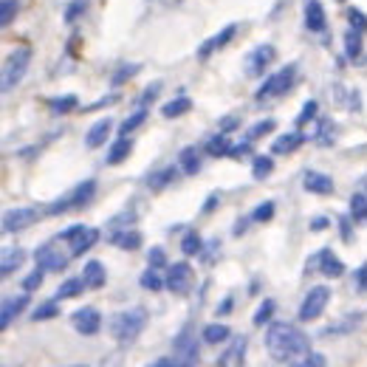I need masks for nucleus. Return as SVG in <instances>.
<instances>
[{
    "label": "nucleus",
    "mask_w": 367,
    "mask_h": 367,
    "mask_svg": "<svg viewBox=\"0 0 367 367\" xmlns=\"http://www.w3.org/2000/svg\"><path fill=\"white\" fill-rule=\"evenodd\" d=\"M266 348L274 361H294L297 356L308 353V336L288 322H274L266 333Z\"/></svg>",
    "instance_id": "obj_1"
},
{
    "label": "nucleus",
    "mask_w": 367,
    "mask_h": 367,
    "mask_svg": "<svg viewBox=\"0 0 367 367\" xmlns=\"http://www.w3.org/2000/svg\"><path fill=\"white\" fill-rule=\"evenodd\" d=\"M144 325H147V311L144 308H130V311H121L110 319V333H113L116 342L128 345L144 330Z\"/></svg>",
    "instance_id": "obj_2"
},
{
    "label": "nucleus",
    "mask_w": 367,
    "mask_h": 367,
    "mask_svg": "<svg viewBox=\"0 0 367 367\" xmlns=\"http://www.w3.org/2000/svg\"><path fill=\"white\" fill-rule=\"evenodd\" d=\"M294 77H297V66H294V63L286 66V68H280L277 74H271V77L257 88L255 99H257V102H266V99H274V97L288 94L291 85H294Z\"/></svg>",
    "instance_id": "obj_3"
},
{
    "label": "nucleus",
    "mask_w": 367,
    "mask_h": 367,
    "mask_svg": "<svg viewBox=\"0 0 367 367\" xmlns=\"http://www.w3.org/2000/svg\"><path fill=\"white\" fill-rule=\"evenodd\" d=\"M28 63H32V48H17L6 57V66H3V94H9L12 88L20 85V79L28 71Z\"/></svg>",
    "instance_id": "obj_4"
},
{
    "label": "nucleus",
    "mask_w": 367,
    "mask_h": 367,
    "mask_svg": "<svg viewBox=\"0 0 367 367\" xmlns=\"http://www.w3.org/2000/svg\"><path fill=\"white\" fill-rule=\"evenodd\" d=\"M328 302H330V288H325V286L311 288L308 294H305L302 305H299V319H302V322H314V319H319Z\"/></svg>",
    "instance_id": "obj_5"
},
{
    "label": "nucleus",
    "mask_w": 367,
    "mask_h": 367,
    "mask_svg": "<svg viewBox=\"0 0 367 367\" xmlns=\"http://www.w3.org/2000/svg\"><path fill=\"white\" fill-rule=\"evenodd\" d=\"M274 57H277V48L274 46H257L246 54V59H243V71H246V77H260L271 63H274Z\"/></svg>",
    "instance_id": "obj_6"
},
{
    "label": "nucleus",
    "mask_w": 367,
    "mask_h": 367,
    "mask_svg": "<svg viewBox=\"0 0 367 367\" xmlns=\"http://www.w3.org/2000/svg\"><path fill=\"white\" fill-rule=\"evenodd\" d=\"M172 353L178 359V364H198V342L190 330H181L172 342Z\"/></svg>",
    "instance_id": "obj_7"
},
{
    "label": "nucleus",
    "mask_w": 367,
    "mask_h": 367,
    "mask_svg": "<svg viewBox=\"0 0 367 367\" xmlns=\"http://www.w3.org/2000/svg\"><path fill=\"white\" fill-rule=\"evenodd\" d=\"M37 221V212L32 209V206H23V209H12V212H6L3 215V232H9V235H17V232H23V229H28Z\"/></svg>",
    "instance_id": "obj_8"
},
{
    "label": "nucleus",
    "mask_w": 367,
    "mask_h": 367,
    "mask_svg": "<svg viewBox=\"0 0 367 367\" xmlns=\"http://www.w3.org/2000/svg\"><path fill=\"white\" fill-rule=\"evenodd\" d=\"M34 260H37V266L46 268V271H63V268L68 266V255L59 252L54 243H46V246H40V249L34 252Z\"/></svg>",
    "instance_id": "obj_9"
},
{
    "label": "nucleus",
    "mask_w": 367,
    "mask_h": 367,
    "mask_svg": "<svg viewBox=\"0 0 367 367\" xmlns=\"http://www.w3.org/2000/svg\"><path fill=\"white\" fill-rule=\"evenodd\" d=\"M71 325H74L82 336H94V333H99V328H102V314H99L97 308H79V311H74Z\"/></svg>",
    "instance_id": "obj_10"
},
{
    "label": "nucleus",
    "mask_w": 367,
    "mask_h": 367,
    "mask_svg": "<svg viewBox=\"0 0 367 367\" xmlns=\"http://www.w3.org/2000/svg\"><path fill=\"white\" fill-rule=\"evenodd\" d=\"M167 288L170 291H175V294H184L190 288V283H192V268L187 266V263H172V266H167Z\"/></svg>",
    "instance_id": "obj_11"
},
{
    "label": "nucleus",
    "mask_w": 367,
    "mask_h": 367,
    "mask_svg": "<svg viewBox=\"0 0 367 367\" xmlns=\"http://www.w3.org/2000/svg\"><path fill=\"white\" fill-rule=\"evenodd\" d=\"M235 34H237V26H235V23H229V26L224 28V32L212 34V37H209V40H206V43L198 48V57H201V59H209V57L215 54V51H221L224 46H229V40H232Z\"/></svg>",
    "instance_id": "obj_12"
},
{
    "label": "nucleus",
    "mask_w": 367,
    "mask_h": 367,
    "mask_svg": "<svg viewBox=\"0 0 367 367\" xmlns=\"http://www.w3.org/2000/svg\"><path fill=\"white\" fill-rule=\"evenodd\" d=\"M28 308V291L26 294H17V297H6L3 299V308H0V328H9L14 317H20V311Z\"/></svg>",
    "instance_id": "obj_13"
},
{
    "label": "nucleus",
    "mask_w": 367,
    "mask_h": 367,
    "mask_svg": "<svg viewBox=\"0 0 367 367\" xmlns=\"http://www.w3.org/2000/svg\"><path fill=\"white\" fill-rule=\"evenodd\" d=\"M302 144H305V136L299 130H291V133H283V136H277L271 141V152L274 156H288V152H294Z\"/></svg>",
    "instance_id": "obj_14"
},
{
    "label": "nucleus",
    "mask_w": 367,
    "mask_h": 367,
    "mask_svg": "<svg viewBox=\"0 0 367 367\" xmlns=\"http://www.w3.org/2000/svg\"><path fill=\"white\" fill-rule=\"evenodd\" d=\"M97 240H99V229L85 226V229L71 240V255H74V257H82L85 252L94 249V243H97Z\"/></svg>",
    "instance_id": "obj_15"
},
{
    "label": "nucleus",
    "mask_w": 367,
    "mask_h": 367,
    "mask_svg": "<svg viewBox=\"0 0 367 367\" xmlns=\"http://www.w3.org/2000/svg\"><path fill=\"white\" fill-rule=\"evenodd\" d=\"M319 271L325 274V277H330V280H339L342 274H345V263L336 257L330 249H322L319 252Z\"/></svg>",
    "instance_id": "obj_16"
},
{
    "label": "nucleus",
    "mask_w": 367,
    "mask_h": 367,
    "mask_svg": "<svg viewBox=\"0 0 367 367\" xmlns=\"http://www.w3.org/2000/svg\"><path fill=\"white\" fill-rule=\"evenodd\" d=\"M305 26H308V32H325L328 20H325V9L319 0H308L305 3Z\"/></svg>",
    "instance_id": "obj_17"
},
{
    "label": "nucleus",
    "mask_w": 367,
    "mask_h": 367,
    "mask_svg": "<svg viewBox=\"0 0 367 367\" xmlns=\"http://www.w3.org/2000/svg\"><path fill=\"white\" fill-rule=\"evenodd\" d=\"M302 187L308 192H317V195H330L333 192V181H330V175H322V172H305Z\"/></svg>",
    "instance_id": "obj_18"
},
{
    "label": "nucleus",
    "mask_w": 367,
    "mask_h": 367,
    "mask_svg": "<svg viewBox=\"0 0 367 367\" xmlns=\"http://www.w3.org/2000/svg\"><path fill=\"white\" fill-rule=\"evenodd\" d=\"M130 150H133V141H130L128 136H119V139L110 144L105 161H108L110 167H116V164H121V161H125V159L130 156Z\"/></svg>",
    "instance_id": "obj_19"
},
{
    "label": "nucleus",
    "mask_w": 367,
    "mask_h": 367,
    "mask_svg": "<svg viewBox=\"0 0 367 367\" xmlns=\"http://www.w3.org/2000/svg\"><path fill=\"white\" fill-rule=\"evenodd\" d=\"M82 280L88 288H102L105 280H108V274H105V266L99 260H90L85 268H82Z\"/></svg>",
    "instance_id": "obj_20"
},
{
    "label": "nucleus",
    "mask_w": 367,
    "mask_h": 367,
    "mask_svg": "<svg viewBox=\"0 0 367 367\" xmlns=\"http://www.w3.org/2000/svg\"><path fill=\"white\" fill-rule=\"evenodd\" d=\"M243 353H246V336L235 339V342L224 350V356H218L215 364H221V367H226V364H243Z\"/></svg>",
    "instance_id": "obj_21"
},
{
    "label": "nucleus",
    "mask_w": 367,
    "mask_h": 367,
    "mask_svg": "<svg viewBox=\"0 0 367 367\" xmlns=\"http://www.w3.org/2000/svg\"><path fill=\"white\" fill-rule=\"evenodd\" d=\"M110 128H113V125H110V119H108V116H105V119H99L97 125L88 130L85 144H88V147H102V144L108 141V136H110Z\"/></svg>",
    "instance_id": "obj_22"
},
{
    "label": "nucleus",
    "mask_w": 367,
    "mask_h": 367,
    "mask_svg": "<svg viewBox=\"0 0 367 367\" xmlns=\"http://www.w3.org/2000/svg\"><path fill=\"white\" fill-rule=\"evenodd\" d=\"M110 243L116 249H125V252H136L139 246H141V235L139 232H128V229H121V232H116L113 237H110Z\"/></svg>",
    "instance_id": "obj_23"
},
{
    "label": "nucleus",
    "mask_w": 367,
    "mask_h": 367,
    "mask_svg": "<svg viewBox=\"0 0 367 367\" xmlns=\"http://www.w3.org/2000/svg\"><path fill=\"white\" fill-rule=\"evenodd\" d=\"M23 260H26V252H23V249H9V252H3V260H0V274H3V277H9L12 271H17V268L23 266Z\"/></svg>",
    "instance_id": "obj_24"
},
{
    "label": "nucleus",
    "mask_w": 367,
    "mask_h": 367,
    "mask_svg": "<svg viewBox=\"0 0 367 367\" xmlns=\"http://www.w3.org/2000/svg\"><path fill=\"white\" fill-rule=\"evenodd\" d=\"M229 150H232V144H229L226 133H218V136H212V139L206 141V156H212V159L229 156Z\"/></svg>",
    "instance_id": "obj_25"
},
{
    "label": "nucleus",
    "mask_w": 367,
    "mask_h": 367,
    "mask_svg": "<svg viewBox=\"0 0 367 367\" xmlns=\"http://www.w3.org/2000/svg\"><path fill=\"white\" fill-rule=\"evenodd\" d=\"M229 336H232V330H229L226 325H218V322H212V325H206V328H204V342H206V345L226 342Z\"/></svg>",
    "instance_id": "obj_26"
},
{
    "label": "nucleus",
    "mask_w": 367,
    "mask_h": 367,
    "mask_svg": "<svg viewBox=\"0 0 367 367\" xmlns=\"http://www.w3.org/2000/svg\"><path fill=\"white\" fill-rule=\"evenodd\" d=\"M85 288H88V286H85L82 277H71V280H66L63 286L57 288V299H74V297H79Z\"/></svg>",
    "instance_id": "obj_27"
},
{
    "label": "nucleus",
    "mask_w": 367,
    "mask_h": 367,
    "mask_svg": "<svg viewBox=\"0 0 367 367\" xmlns=\"http://www.w3.org/2000/svg\"><path fill=\"white\" fill-rule=\"evenodd\" d=\"M139 283H141V288L144 291H161L164 286H167V280L161 277V274H159V268H147L144 274H141V277H139Z\"/></svg>",
    "instance_id": "obj_28"
},
{
    "label": "nucleus",
    "mask_w": 367,
    "mask_h": 367,
    "mask_svg": "<svg viewBox=\"0 0 367 367\" xmlns=\"http://www.w3.org/2000/svg\"><path fill=\"white\" fill-rule=\"evenodd\" d=\"M190 108H192V102H190L187 97H178V99H172V102H167V105L161 108V116H164V119H178V116H184V113H190Z\"/></svg>",
    "instance_id": "obj_29"
},
{
    "label": "nucleus",
    "mask_w": 367,
    "mask_h": 367,
    "mask_svg": "<svg viewBox=\"0 0 367 367\" xmlns=\"http://www.w3.org/2000/svg\"><path fill=\"white\" fill-rule=\"evenodd\" d=\"M181 170L187 172V175H195V172L201 170V156H198V150H195V147L181 150Z\"/></svg>",
    "instance_id": "obj_30"
},
{
    "label": "nucleus",
    "mask_w": 367,
    "mask_h": 367,
    "mask_svg": "<svg viewBox=\"0 0 367 367\" xmlns=\"http://www.w3.org/2000/svg\"><path fill=\"white\" fill-rule=\"evenodd\" d=\"M274 311H277V302H274V299H263V302L257 305V311H255L252 322H255L257 328H260V325H268L271 317H274Z\"/></svg>",
    "instance_id": "obj_31"
},
{
    "label": "nucleus",
    "mask_w": 367,
    "mask_h": 367,
    "mask_svg": "<svg viewBox=\"0 0 367 367\" xmlns=\"http://www.w3.org/2000/svg\"><path fill=\"white\" fill-rule=\"evenodd\" d=\"M364 51V43H361V32H356V28H350V32L345 34V54L350 59H359Z\"/></svg>",
    "instance_id": "obj_32"
},
{
    "label": "nucleus",
    "mask_w": 367,
    "mask_h": 367,
    "mask_svg": "<svg viewBox=\"0 0 367 367\" xmlns=\"http://www.w3.org/2000/svg\"><path fill=\"white\" fill-rule=\"evenodd\" d=\"M97 195V181H85V184H79L77 187V192H74V209L77 206H85V204H90V198Z\"/></svg>",
    "instance_id": "obj_33"
},
{
    "label": "nucleus",
    "mask_w": 367,
    "mask_h": 367,
    "mask_svg": "<svg viewBox=\"0 0 367 367\" xmlns=\"http://www.w3.org/2000/svg\"><path fill=\"white\" fill-rule=\"evenodd\" d=\"M350 218L367 224V195H364V192L350 195Z\"/></svg>",
    "instance_id": "obj_34"
},
{
    "label": "nucleus",
    "mask_w": 367,
    "mask_h": 367,
    "mask_svg": "<svg viewBox=\"0 0 367 367\" xmlns=\"http://www.w3.org/2000/svg\"><path fill=\"white\" fill-rule=\"evenodd\" d=\"M175 175H178L175 167H167V170H161V172H152V175L147 178V187H150V190H161V187H167V184H170Z\"/></svg>",
    "instance_id": "obj_35"
},
{
    "label": "nucleus",
    "mask_w": 367,
    "mask_h": 367,
    "mask_svg": "<svg viewBox=\"0 0 367 367\" xmlns=\"http://www.w3.org/2000/svg\"><path fill=\"white\" fill-rule=\"evenodd\" d=\"M274 172V159L271 156H257L255 161H252V175L260 181V178H268Z\"/></svg>",
    "instance_id": "obj_36"
},
{
    "label": "nucleus",
    "mask_w": 367,
    "mask_h": 367,
    "mask_svg": "<svg viewBox=\"0 0 367 367\" xmlns=\"http://www.w3.org/2000/svg\"><path fill=\"white\" fill-rule=\"evenodd\" d=\"M201 235L198 232H187L184 235V240H181V252L187 255V257H192V255H201Z\"/></svg>",
    "instance_id": "obj_37"
},
{
    "label": "nucleus",
    "mask_w": 367,
    "mask_h": 367,
    "mask_svg": "<svg viewBox=\"0 0 367 367\" xmlns=\"http://www.w3.org/2000/svg\"><path fill=\"white\" fill-rule=\"evenodd\" d=\"M48 105H51V113H71V110H77V108H79V102H77V97H74V94L59 97V99H51Z\"/></svg>",
    "instance_id": "obj_38"
},
{
    "label": "nucleus",
    "mask_w": 367,
    "mask_h": 367,
    "mask_svg": "<svg viewBox=\"0 0 367 367\" xmlns=\"http://www.w3.org/2000/svg\"><path fill=\"white\" fill-rule=\"evenodd\" d=\"M17 12H20V3L17 0H3V3H0V26H12V20L17 17Z\"/></svg>",
    "instance_id": "obj_39"
},
{
    "label": "nucleus",
    "mask_w": 367,
    "mask_h": 367,
    "mask_svg": "<svg viewBox=\"0 0 367 367\" xmlns=\"http://www.w3.org/2000/svg\"><path fill=\"white\" fill-rule=\"evenodd\" d=\"M144 119H147V110H144V108H139L133 116H128L125 121H121V130H119V133H121V136H128L130 130H136V128H141V125H144Z\"/></svg>",
    "instance_id": "obj_40"
},
{
    "label": "nucleus",
    "mask_w": 367,
    "mask_h": 367,
    "mask_svg": "<svg viewBox=\"0 0 367 367\" xmlns=\"http://www.w3.org/2000/svg\"><path fill=\"white\" fill-rule=\"evenodd\" d=\"M54 317H59V299L40 305V308H37V311L32 314V319H34V322H43V319H54Z\"/></svg>",
    "instance_id": "obj_41"
},
{
    "label": "nucleus",
    "mask_w": 367,
    "mask_h": 367,
    "mask_svg": "<svg viewBox=\"0 0 367 367\" xmlns=\"http://www.w3.org/2000/svg\"><path fill=\"white\" fill-rule=\"evenodd\" d=\"M139 71H141V66H136V63H133V66H121V68H119V71L113 74L110 85H113V88H119V85H125V82H128L130 77H136Z\"/></svg>",
    "instance_id": "obj_42"
},
{
    "label": "nucleus",
    "mask_w": 367,
    "mask_h": 367,
    "mask_svg": "<svg viewBox=\"0 0 367 367\" xmlns=\"http://www.w3.org/2000/svg\"><path fill=\"white\" fill-rule=\"evenodd\" d=\"M348 23H350V28H356V32H367V14L361 12V9H348Z\"/></svg>",
    "instance_id": "obj_43"
},
{
    "label": "nucleus",
    "mask_w": 367,
    "mask_h": 367,
    "mask_svg": "<svg viewBox=\"0 0 367 367\" xmlns=\"http://www.w3.org/2000/svg\"><path fill=\"white\" fill-rule=\"evenodd\" d=\"M43 277H46V268H34L32 274H28V277L23 280V288L32 294V291H37L40 286H43Z\"/></svg>",
    "instance_id": "obj_44"
},
{
    "label": "nucleus",
    "mask_w": 367,
    "mask_h": 367,
    "mask_svg": "<svg viewBox=\"0 0 367 367\" xmlns=\"http://www.w3.org/2000/svg\"><path fill=\"white\" fill-rule=\"evenodd\" d=\"M274 128H277V121H274V119H263V121H257V125L249 130V141H255V139H260V136L271 133Z\"/></svg>",
    "instance_id": "obj_45"
},
{
    "label": "nucleus",
    "mask_w": 367,
    "mask_h": 367,
    "mask_svg": "<svg viewBox=\"0 0 367 367\" xmlns=\"http://www.w3.org/2000/svg\"><path fill=\"white\" fill-rule=\"evenodd\" d=\"M274 218V204L268 201V204H260L255 212H252V221L255 224H266V221H271Z\"/></svg>",
    "instance_id": "obj_46"
},
{
    "label": "nucleus",
    "mask_w": 367,
    "mask_h": 367,
    "mask_svg": "<svg viewBox=\"0 0 367 367\" xmlns=\"http://www.w3.org/2000/svg\"><path fill=\"white\" fill-rule=\"evenodd\" d=\"M147 266L159 268V271H161L164 266H170V263H167V255H164V249H159V246H156V249H150V252H147Z\"/></svg>",
    "instance_id": "obj_47"
},
{
    "label": "nucleus",
    "mask_w": 367,
    "mask_h": 367,
    "mask_svg": "<svg viewBox=\"0 0 367 367\" xmlns=\"http://www.w3.org/2000/svg\"><path fill=\"white\" fill-rule=\"evenodd\" d=\"M317 108H319V105H317L314 99H308V102H305V105H302V110H299V116H297V125L302 128L305 121H311V119L317 116Z\"/></svg>",
    "instance_id": "obj_48"
},
{
    "label": "nucleus",
    "mask_w": 367,
    "mask_h": 367,
    "mask_svg": "<svg viewBox=\"0 0 367 367\" xmlns=\"http://www.w3.org/2000/svg\"><path fill=\"white\" fill-rule=\"evenodd\" d=\"M161 94V82H152L150 88H144V94L139 97V105H147V102H152V99H156Z\"/></svg>",
    "instance_id": "obj_49"
},
{
    "label": "nucleus",
    "mask_w": 367,
    "mask_h": 367,
    "mask_svg": "<svg viewBox=\"0 0 367 367\" xmlns=\"http://www.w3.org/2000/svg\"><path fill=\"white\" fill-rule=\"evenodd\" d=\"M235 128H240V116H224V119L218 121V130L226 133V136H229Z\"/></svg>",
    "instance_id": "obj_50"
},
{
    "label": "nucleus",
    "mask_w": 367,
    "mask_h": 367,
    "mask_svg": "<svg viewBox=\"0 0 367 367\" xmlns=\"http://www.w3.org/2000/svg\"><path fill=\"white\" fill-rule=\"evenodd\" d=\"M85 12V3H82V0H74V3L66 9V20L68 23H74V20H79V14Z\"/></svg>",
    "instance_id": "obj_51"
},
{
    "label": "nucleus",
    "mask_w": 367,
    "mask_h": 367,
    "mask_svg": "<svg viewBox=\"0 0 367 367\" xmlns=\"http://www.w3.org/2000/svg\"><path fill=\"white\" fill-rule=\"evenodd\" d=\"M299 364H302V367H322V364H325V359H322L319 353H308V356H305Z\"/></svg>",
    "instance_id": "obj_52"
},
{
    "label": "nucleus",
    "mask_w": 367,
    "mask_h": 367,
    "mask_svg": "<svg viewBox=\"0 0 367 367\" xmlns=\"http://www.w3.org/2000/svg\"><path fill=\"white\" fill-rule=\"evenodd\" d=\"M249 152V141H243V144H232V150H229V156L232 159H243Z\"/></svg>",
    "instance_id": "obj_53"
},
{
    "label": "nucleus",
    "mask_w": 367,
    "mask_h": 367,
    "mask_svg": "<svg viewBox=\"0 0 367 367\" xmlns=\"http://www.w3.org/2000/svg\"><path fill=\"white\" fill-rule=\"evenodd\" d=\"M82 229H85V226H82V224H77V226H71V229H66V232H59V240H74Z\"/></svg>",
    "instance_id": "obj_54"
},
{
    "label": "nucleus",
    "mask_w": 367,
    "mask_h": 367,
    "mask_svg": "<svg viewBox=\"0 0 367 367\" xmlns=\"http://www.w3.org/2000/svg\"><path fill=\"white\" fill-rule=\"evenodd\" d=\"M356 283H359V291H367V266L356 271Z\"/></svg>",
    "instance_id": "obj_55"
},
{
    "label": "nucleus",
    "mask_w": 367,
    "mask_h": 367,
    "mask_svg": "<svg viewBox=\"0 0 367 367\" xmlns=\"http://www.w3.org/2000/svg\"><path fill=\"white\" fill-rule=\"evenodd\" d=\"M218 204H221V195H218V192H212V195L206 198V204H204V212H212Z\"/></svg>",
    "instance_id": "obj_56"
},
{
    "label": "nucleus",
    "mask_w": 367,
    "mask_h": 367,
    "mask_svg": "<svg viewBox=\"0 0 367 367\" xmlns=\"http://www.w3.org/2000/svg\"><path fill=\"white\" fill-rule=\"evenodd\" d=\"M249 221H252V218H237V224H235V229H232V232H235V235H246Z\"/></svg>",
    "instance_id": "obj_57"
},
{
    "label": "nucleus",
    "mask_w": 367,
    "mask_h": 367,
    "mask_svg": "<svg viewBox=\"0 0 367 367\" xmlns=\"http://www.w3.org/2000/svg\"><path fill=\"white\" fill-rule=\"evenodd\" d=\"M232 305H235V299H232V297H226V299H224V302L218 305V314H221V317L232 314Z\"/></svg>",
    "instance_id": "obj_58"
},
{
    "label": "nucleus",
    "mask_w": 367,
    "mask_h": 367,
    "mask_svg": "<svg viewBox=\"0 0 367 367\" xmlns=\"http://www.w3.org/2000/svg\"><path fill=\"white\" fill-rule=\"evenodd\" d=\"M175 364H178L175 356H167V359H156V361H152V367H175Z\"/></svg>",
    "instance_id": "obj_59"
},
{
    "label": "nucleus",
    "mask_w": 367,
    "mask_h": 367,
    "mask_svg": "<svg viewBox=\"0 0 367 367\" xmlns=\"http://www.w3.org/2000/svg\"><path fill=\"white\" fill-rule=\"evenodd\" d=\"M311 229H314V232H322V229H328V218H314Z\"/></svg>",
    "instance_id": "obj_60"
},
{
    "label": "nucleus",
    "mask_w": 367,
    "mask_h": 367,
    "mask_svg": "<svg viewBox=\"0 0 367 367\" xmlns=\"http://www.w3.org/2000/svg\"><path fill=\"white\" fill-rule=\"evenodd\" d=\"M339 226H342V237L350 240V221L348 218H339Z\"/></svg>",
    "instance_id": "obj_61"
}]
</instances>
